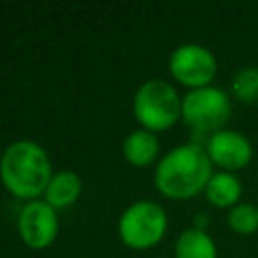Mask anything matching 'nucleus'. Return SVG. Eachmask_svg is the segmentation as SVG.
<instances>
[{"mask_svg": "<svg viewBox=\"0 0 258 258\" xmlns=\"http://www.w3.org/2000/svg\"><path fill=\"white\" fill-rule=\"evenodd\" d=\"M208 151L198 143H183L161 157L155 167V187L169 200H189L202 194L214 175Z\"/></svg>", "mask_w": 258, "mask_h": 258, "instance_id": "f257e3e1", "label": "nucleus"}, {"mask_svg": "<svg viewBox=\"0 0 258 258\" xmlns=\"http://www.w3.org/2000/svg\"><path fill=\"white\" fill-rule=\"evenodd\" d=\"M52 177L46 151L28 139L14 141L0 159V179L10 194L22 200H34L46 191Z\"/></svg>", "mask_w": 258, "mask_h": 258, "instance_id": "f03ea898", "label": "nucleus"}, {"mask_svg": "<svg viewBox=\"0 0 258 258\" xmlns=\"http://www.w3.org/2000/svg\"><path fill=\"white\" fill-rule=\"evenodd\" d=\"M133 113L143 129L151 133L165 131L181 119V97L167 81L151 79L137 89Z\"/></svg>", "mask_w": 258, "mask_h": 258, "instance_id": "7ed1b4c3", "label": "nucleus"}, {"mask_svg": "<svg viewBox=\"0 0 258 258\" xmlns=\"http://www.w3.org/2000/svg\"><path fill=\"white\" fill-rule=\"evenodd\" d=\"M232 117V97L220 87L194 89L181 99V119L198 133L214 135Z\"/></svg>", "mask_w": 258, "mask_h": 258, "instance_id": "20e7f679", "label": "nucleus"}, {"mask_svg": "<svg viewBox=\"0 0 258 258\" xmlns=\"http://www.w3.org/2000/svg\"><path fill=\"white\" fill-rule=\"evenodd\" d=\"M167 230V214L165 210L149 200L131 204L119 220V236L121 240L135 250L153 248Z\"/></svg>", "mask_w": 258, "mask_h": 258, "instance_id": "39448f33", "label": "nucleus"}, {"mask_svg": "<svg viewBox=\"0 0 258 258\" xmlns=\"http://www.w3.org/2000/svg\"><path fill=\"white\" fill-rule=\"evenodd\" d=\"M169 71L175 81L194 89L210 87L218 75V60L214 52L202 44H179L169 56Z\"/></svg>", "mask_w": 258, "mask_h": 258, "instance_id": "423d86ee", "label": "nucleus"}, {"mask_svg": "<svg viewBox=\"0 0 258 258\" xmlns=\"http://www.w3.org/2000/svg\"><path fill=\"white\" fill-rule=\"evenodd\" d=\"M18 232L28 248L42 250L50 246L58 232V218L52 206L44 200L28 202L18 216Z\"/></svg>", "mask_w": 258, "mask_h": 258, "instance_id": "0eeeda50", "label": "nucleus"}, {"mask_svg": "<svg viewBox=\"0 0 258 258\" xmlns=\"http://www.w3.org/2000/svg\"><path fill=\"white\" fill-rule=\"evenodd\" d=\"M206 151L214 165L230 173L244 169L252 161V155H254L250 139L244 133L234 131V129H222L210 135L206 143Z\"/></svg>", "mask_w": 258, "mask_h": 258, "instance_id": "6e6552de", "label": "nucleus"}, {"mask_svg": "<svg viewBox=\"0 0 258 258\" xmlns=\"http://www.w3.org/2000/svg\"><path fill=\"white\" fill-rule=\"evenodd\" d=\"M206 200L216 206V208H224V210H232L236 204H240V196H242V183L240 179L230 173V171H216L206 189Z\"/></svg>", "mask_w": 258, "mask_h": 258, "instance_id": "1a4fd4ad", "label": "nucleus"}, {"mask_svg": "<svg viewBox=\"0 0 258 258\" xmlns=\"http://www.w3.org/2000/svg\"><path fill=\"white\" fill-rule=\"evenodd\" d=\"M81 189H83L81 177L71 169H62L50 177L44 191V202L52 208H67L79 200Z\"/></svg>", "mask_w": 258, "mask_h": 258, "instance_id": "9d476101", "label": "nucleus"}, {"mask_svg": "<svg viewBox=\"0 0 258 258\" xmlns=\"http://www.w3.org/2000/svg\"><path fill=\"white\" fill-rule=\"evenodd\" d=\"M159 153V141L155 133L147 129H137L129 133L123 141V155L135 167H145L155 161Z\"/></svg>", "mask_w": 258, "mask_h": 258, "instance_id": "9b49d317", "label": "nucleus"}, {"mask_svg": "<svg viewBox=\"0 0 258 258\" xmlns=\"http://www.w3.org/2000/svg\"><path fill=\"white\" fill-rule=\"evenodd\" d=\"M175 258H218V248L208 232L187 228L175 242Z\"/></svg>", "mask_w": 258, "mask_h": 258, "instance_id": "f8f14e48", "label": "nucleus"}, {"mask_svg": "<svg viewBox=\"0 0 258 258\" xmlns=\"http://www.w3.org/2000/svg\"><path fill=\"white\" fill-rule=\"evenodd\" d=\"M232 97L240 103H258V67H246L234 75Z\"/></svg>", "mask_w": 258, "mask_h": 258, "instance_id": "ddd939ff", "label": "nucleus"}, {"mask_svg": "<svg viewBox=\"0 0 258 258\" xmlns=\"http://www.w3.org/2000/svg\"><path fill=\"white\" fill-rule=\"evenodd\" d=\"M228 226L242 236L258 232V206L236 204L232 210H228Z\"/></svg>", "mask_w": 258, "mask_h": 258, "instance_id": "4468645a", "label": "nucleus"}]
</instances>
